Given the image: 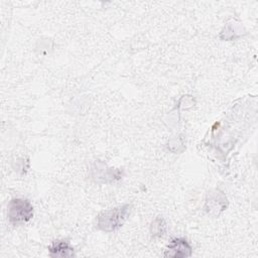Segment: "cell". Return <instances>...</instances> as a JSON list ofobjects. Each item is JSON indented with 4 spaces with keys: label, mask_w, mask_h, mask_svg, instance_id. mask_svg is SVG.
<instances>
[{
    "label": "cell",
    "mask_w": 258,
    "mask_h": 258,
    "mask_svg": "<svg viewBox=\"0 0 258 258\" xmlns=\"http://www.w3.org/2000/svg\"><path fill=\"white\" fill-rule=\"evenodd\" d=\"M50 256L52 257H72L74 255V249L67 241L58 240L54 241L48 248Z\"/></svg>",
    "instance_id": "4"
},
{
    "label": "cell",
    "mask_w": 258,
    "mask_h": 258,
    "mask_svg": "<svg viewBox=\"0 0 258 258\" xmlns=\"http://www.w3.org/2000/svg\"><path fill=\"white\" fill-rule=\"evenodd\" d=\"M165 256L169 257H188L191 255V247L186 240L181 238H175L168 244L167 250H165Z\"/></svg>",
    "instance_id": "3"
},
{
    "label": "cell",
    "mask_w": 258,
    "mask_h": 258,
    "mask_svg": "<svg viewBox=\"0 0 258 258\" xmlns=\"http://www.w3.org/2000/svg\"><path fill=\"white\" fill-rule=\"evenodd\" d=\"M33 216L31 203L23 199H13L8 204V219L13 225L28 222Z\"/></svg>",
    "instance_id": "2"
},
{
    "label": "cell",
    "mask_w": 258,
    "mask_h": 258,
    "mask_svg": "<svg viewBox=\"0 0 258 258\" xmlns=\"http://www.w3.org/2000/svg\"><path fill=\"white\" fill-rule=\"evenodd\" d=\"M130 213V206L123 205L101 213L97 219V226L105 232H112L120 228Z\"/></svg>",
    "instance_id": "1"
}]
</instances>
